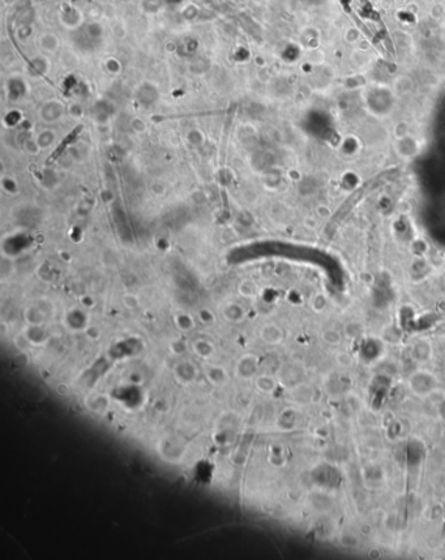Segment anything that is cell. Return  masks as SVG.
<instances>
[{"instance_id": "9c48e42d", "label": "cell", "mask_w": 445, "mask_h": 560, "mask_svg": "<svg viewBox=\"0 0 445 560\" xmlns=\"http://www.w3.org/2000/svg\"><path fill=\"white\" fill-rule=\"evenodd\" d=\"M158 449L162 457L171 462H178L184 453V449L180 448L177 440H173V439H163L159 443Z\"/></svg>"}, {"instance_id": "ba28073f", "label": "cell", "mask_w": 445, "mask_h": 560, "mask_svg": "<svg viewBox=\"0 0 445 560\" xmlns=\"http://www.w3.org/2000/svg\"><path fill=\"white\" fill-rule=\"evenodd\" d=\"M29 342L32 343L33 347H42L50 341V333L44 328V325H28L22 331Z\"/></svg>"}, {"instance_id": "2e32d148", "label": "cell", "mask_w": 445, "mask_h": 560, "mask_svg": "<svg viewBox=\"0 0 445 560\" xmlns=\"http://www.w3.org/2000/svg\"><path fill=\"white\" fill-rule=\"evenodd\" d=\"M0 185H1L3 192H5L8 196H17L20 194V184L16 180V178L12 177V175H3L0 179Z\"/></svg>"}, {"instance_id": "4316f807", "label": "cell", "mask_w": 445, "mask_h": 560, "mask_svg": "<svg viewBox=\"0 0 445 560\" xmlns=\"http://www.w3.org/2000/svg\"><path fill=\"white\" fill-rule=\"evenodd\" d=\"M13 342H15L16 347L20 351H29L30 349H33V345L29 342V339L26 338V336H25L22 332H21L20 335H17L16 337H15Z\"/></svg>"}, {"instance_id": "5bb4252c", "label": "cell", "mask_w": 445, "mask_h": 560, "mask_svg": "<svg viewBox=\"0 0 445 560\" xmlns=\"http://www.w3.org/2000/svg\"><path fill=\"white\" fill-rule=\"evenodd\" d=\"M174 325L180 332H191L196 328V319L188 312H177L174 315Z\"/></svg>"}, {"instance_id": "277c9868", "label": "cell", "mask_w": 445, "mask_h": 560, "mask_svg": "<svg viewBox=\"0 0 445 560\" xmlns=\"http://www.w3.org/2000/svg\"><path fill=\"white\" fill-rule=\"evenodd\" d=\"M173 376L180 385H192L199 379V368L192 360L181 359L174 366Z\"/></svg>"}, {"instance_id": "83f0119b", "label": "cell", "mask_w": 445, "mask_h": 560, "mask_svg": "<svg viewBox=\"0 0 445 560\" xmlns=\"http://www.w3.org/2000/svg\"><path fill=\"white\" fill-rule=\"evenodd\" d=\"M153 409H154V411H156V413H159V414H166V413H169L170 411L169 401H167L166 399H163V397H159V399H157L156 401H154Z\"/></svg>"}, {"instance_id": "7402d4cb", "label": "cell", "mask_w": 445, "mask_h": 560, "mask_svg": "<svg viewBox=\"0 0 445 560\" xmlns=\"http://www.w3.org/2000/svg\"><path fill=\"white\" fill-rule=\"evenodd\" d=\"M311 307L315 312H317V314H321V312L325 311V308L328 307V298L324 295L323 292L316 294V295L312 298Z\"/></svg>"}, {"instance_id": "52a82bcc", "label": "cell", "mask_w": 445, "mask_h": 560, "mask_svg": "<svg viewBox=\"0 0 445 560\" xmlns=\"http://www.w3.org/2000/svg\"><path fill=\"white\" fill-rule=\"evenodd\" d=\"M205 379L213 387H225L230 381L229 371L218 364H209L204 370Z\"/></svg>"}, {"instance_id": "e575fe53", "label": "cell", "mask_w": 445, "mask_h": 560, "mask_svg": "<svg viewBox=\"0 0 445 560\" xmlns=\"http://www.w3.org/2000/svg\"><path fill=\"white\" fill-rule=\"evenodd\" d=\"M99 196H101V200H102L105 204H111V202L115 200L114 194H112L110 190H102Z\"/></svg>"}, {"instance_id": "7c38bea8", "label": "cell", "mask_w": 445, "mask_h": 560, "mask_svg": "<svg viewBox=\"0 0 445 560\" xmlns=\"http://www.w3.org/2000/svg\"><path fill=\"white\" fill-rule=\"evenodd\" d=\"M192 351L195 354L201 359L208 360L216 354V346L212 341H209L206 338H197L196 341H193L192 343Z\"/></svg>"}, {"instance_id": "cb8c5ba5", "label": "cell", "mask_w": 445, "mask_h": 560, "mask_svg": "<svg viewBox=\"0 0 445 560\" xmlns=\"http://www.w3.org/2000/svg\"><path fill=\"white\" fill-rule=\"evenodd\" d=\"M79 306L83 307L84 310H87V311H90V310H93L97 306V300H95V298L91 294L84 292V294L79 296Z\"/></svg>"}, {"instance_id": "d590c367", "label": "cell", "mask_w": 445, "mask_h": 560, "mask_svg": "<svg viewBox=\"0 0 445 560\" xmlns=\"http://www.w3.org/2000/svg\"><path fill=\"white\" fill-rule=\"evenodd\" d=\"M303 224L307 229H315L316 226H317V218L315 216H307V217L304 218Z\"/></svg>"}, {"instance_id": "8992f818", "label": "cell", "mask_w": 445, "mask_h": 560, "mask_svg": "<svg viewBox=\"0 0 445 560\" xmlns=\"http://www.w3.org/2000/svg\"><path fill=\"white\" fill-rule=\"evenodd\" d=\"M259 337L265 345L269 346H277L282 343L285 339L284 329L276 323H267L261 325L259 329Z\"/></svg>"}, {"instance_id": "e0dca14e", "label": "cell", "mask_w": 445, "mask_h": 560, "mask_svg": "<svg viewBox=\"0 0 445 560\" xmlns=\"http://www.w3.org/2000/svg\"><path fill=\"white\" fill-rule=\"evenodd\" d=\"M238 292L245 299H252L257 295V285L252 280H242L238 285Z\"/></svg>"}, {"instance_id": "836d02e7", "label": "cell", "mask_w": 445, "mask_h": 560, "mask_svg": "<svg viewBox=\"0 0 445 560\" xmlns=\"http://www.w3.org/2000/svg\"><path fill=\"white\" fill-rule=\"evenodd\" d=\"M337 360H338L339 364H341V366H343V367L350 366L351 363H353V360H351V357L347 354V353H345V351H342V353H338V354H337Z\"/></svg>"}, {"instance_id": "8d00e7d4", "label": "cell", "mask_w": 445, "mask_h": 560, "mask_svg": "<svg viewBox=\"0 0 445 560\" xmlns=\"http://www.w3.org/2000/svg\"><path fill=\"white\" fill-rule=\"evenodd\" d=\"M288 177L290 178L291 180L298 181V180H300V179H302V174H300L299 170L290 169V170H289V171H288Z\"/></svg>"}, {"instance_id": "9a60e30c", "label": "cell", "mask_w": 445, "mask_h": 560, "mask_svg": "<svg viewBox=\"0 0 445 560\" xmlns=\"http://www.w3.org/2000/svg\"><path fill=\"white\" fill-rule=\"evenodd\" d=\"M255 387L257 388V391H260L264 395H272L277 389V381L273 376L268 374H261V375H257L255 379Z\"/></svg>"}, {"instance_id": "ffe728a7", "label": "cell", "mask_w": 445, "mask_h": 560, "mask_svg": "<svg viewBox=\"0 0 445 560\" xmlns=\"http://www.w3.org/2000/svg\"><path fill=\"white\" fill-rule=\"evenodd\" d=\"M122 304L123 307L127 308V310L134 311V310H137L140 307L141 302H140V298L136 294H134V292H126L122 296Z\"/></svg>"}, {"instance_id": "f546056e", "label": "cell", "mask_w": 445, "mask_h": 560, "mask_svg": "<svg viewBox=\"0 0 445 560\" xmlns=\"http://www.w3.org/2000/svg\"><path fill=\"white\" fill-rule=\"evenodd\" d=\"M56 393L62 397H69L72 393V388L69 384L67 383H58L55 387Z\"/></svg>"}, {"instance_id": "6da1fadb", "label": "cell", "mask_w": 445, "mask_h": 560, "mask_svg": "<svg viewBox=\"0 0 445 560\" xmlns=\"http://www.w3.org/2000/svg\"><path fill=\"white\" fill-rule=\"evenodd\" d=\"M409 387L415 396H419V397L431 396L436 391V376L432 375L428 371H417L410 376Z\"/></svg>"}, {"instance_id": "5b68a950", "label": "cell", "mask_w": 445, "mask_h": 560, "mask_svg": "<svg viewBox=\"0 0 445 560\" xmlns=\"http://www.w3.org/2000/svg\"><path fill=\"white\" fill-rule=\"evenodd\" d=\"M259 358L255 354H245L238 359L235 364V375L242 380H249L256 378L259 372Z\"/></svg>"}, {"instance_id": "d4e9b609", "label": "cell", "mask_w": 445, "mask_h": 560, "mask_svg": "<svg viewBox=\"0 0 445 560\" xmlns=\"http://www.w3.org/2000/svg\"><path fill=\"white\" fill-rule=\"evenodd\" d=\"M84 335H85V337H87L88 339H90L93 342H97V341H99V339L102 338V331H101V328L91 323L89 324L87 327V329L84 331Z\"/></svg>"}, {"instance_id": "d6a6232c", "label": "cell", "mask_w": 445, "mask_h": 560, "mask_svg": "<svg viewBox=\"0 0 445 560\" xmlns=\"http://www.w3.org/2000/svg\"><path fill=\"white\" fill-rule=\"evenodd\" d=\"M25 150L28 152L29 154H33V156H36V154H38L41 152V148L40 145L37 144V141H33V140H29L26 144H25Z\"/></svg>"}, {"instance_id": "1f68e13d", "label": "cell", "mask_w": 445, "mask_h": 560, "mask_svg": "<svg viewBox=\"0 0 445 560\" xmlns=\"http://www.w3.org/2000/svg\"><path fill=\"white\" fill-rule=\"evenodd\" d=\"M360 325H358L356 323H349L345 327V333H346L349 337H358L359 335H360Z\"/></svg>"}, {"instance_id": "3957f363", "label": "cell", "mask_w": 445, "mask_h": 560, "mask_svg": "<svg viewBox=\"0 0 445 560\" xmlns=\"http://www.w3.org/2000/svg\"><path fill=\"white\" fill-rule=\"evenodd\" d=\"M64 327L67 328L68 331L75 332V333H84V331L87 329V327L90 324V317L88 314L87 310H84L83 307H73L69 308L63 319Z\"/></svg>"}, {"instance_id": "30bf717a", "label": "cell", "mask_w": 445, "mask_h": 560, "mask_svg": "<svg viewBox=\"0 0 445 560\" xmlns=\"http://www.w3.org/2000/svg\"><path fill=\"white\" fill-rule=\"evenodd\" d=\"M111 400L107 395L103 393H93V395L88 396L85 400V406L89 411L95 413V414H102L105 411L110 407Z\"/></svg>"}, {"instance_id": "f1b7e54d", "label": "cell", "mask_w": 445, "mask_h": 560, "mask_svg": "<svg viewBox=\"0 0 445 560\" xmlns=\"http://www.w3.org/2000/svg\"><path fill=\"white\" fill-rule=\"evenodd\" d=\"M127 380H128V383H131L134 387H138V385H141L142 383H144V375H142L141 372H136V371H134V372H130V375L127 376Z\"/></svg>"}, {"instance_id": "ac0fdd59", "label": "cell", "mask_w": 445, "mask_h": 560, "mask_svg": "<svg viewBox=\"0 0 445 560\" xmlns=\"http://www.w3.org/2000/svg\"><path fill=\"white\" fill-rule=\"evenodd\" d=\"M321 337H323L324 342L329 345V346H338L342 342V335L335 328H328V329H325Z\"/></svg>"}, {"instance_id": "7a4b0ae2", "label": "cell", "mask_w": 445, "mask_h": 560, "mask_svg": "<svg viewBox=\"0 0 445 560\" xmlns=\"http://www.w3.org/2000/svg\"><path fill=\"white\" fill-rule=\"evenodd\" d=\"M52 314H54V307L47 299L37 300L25 308V323L28 325H44Z\"/></svg>"}, {"instance_id": "603a6c76", "label": "cell", "mask_w": 445, "mask_h": 560, "mask_svg": "<svg viewBox=\"0 0 445 560\" xmlns=\"http://www.w3.org/2000/svg\"><path fill=\"white\" fill-rule=\"evenodd\" d=\"M169 349H170V351H171L174 355H177V357H184L185 353L188 351V346H187V343H185L183 339H179V338L173 339V341L170 342Z\"/></svg>"}, {"instance_id": "484cf974", "label": "cell", "mask_w": 445, "mask_h": 560, "mask_svg": "<svg viewBox=\"0 0 445 560\" xmlns=\"http://www.w3.org/2000/svg\"><path fill=\"white\" fill-rule=\"evenodd\" d=\"M150 191H152V194H153L156 198H163V196L167 194L169 187L166 185L165 181L156 180L153 184L150 185Z\"/></svg>"}, {"instance_id": "44dd1931", "label": "cell", "mask_w": 445, "mask_h": 560, "mask_svg": "<svg viewBox=\"0 0 445 560\" xmlns=\"http://www.w3.org/2000/svg\"><path fill=\"white\" fill-rule=\"evenodd\" d=\"M37 144L40 145L41 150L48 149L50 146L55 142V134L52 131H44L42 134H38L37 137Z\"/></svg>"}, {"instance_id": "4dcf8cb0", "label": "cell", "mask_w": 445, "mask_h": 560, "mask_svg": "<svg viewBox=\"0 0 445 560\" xmlns=\"http://www.w3.org/2000/svg\"><path fill=\"white\" fill-rule=\"evenodd\" d=\"M315 212L316 216L320 218H329L332 216V213H333L331 208L328 205H325V204H320V205L316 206Z\"/></svg>"}, {"instance_id": "4fadbf2b", "label": "cell", "mask_w": 445, "mask_h": 560, "mask_svg": "<svg viewBox=\"0 0 445 560\" xmlns=\"http://www.w3.org/2000/svg\"><path fill=\"white\" fill-rule=\"evenodd\" d=\"M432 355V345L427 339H419L411 346V357L418 362H427Z\"/></svg>"}, {"instance_id": "d6986e66", "label": "cell", "mask_w": 445, "mask_h": 560, "mask_svg": "<svg viewBox=\"0 0 445 560\" xmlns=\"http://www.w3.org/2000/svg\"><path fill=\"white\" fill-rule=\"evenodd\" d=\"M197 320H199V323L205 325V327H210L213 324H216L217 317L216 314H214L212 310H209V308H200L199 312H197Z\"/></svg>"}, {"instance_id": "8fae6325", "label": "cell", "mask_w": 445, "mask_h": 560, "mask_svg": "<svg viewBox=\"0 0 445 560\" xmlns=\"http://www.w3.org/2000/svg\"><path fill=\"white\" fill-rule=\"evenodd\" d=\"M222 316L227 323L231 324H239L245 319V310L241 303L237 302H230L222 308Z\"/></svg>"}]
</instances>
